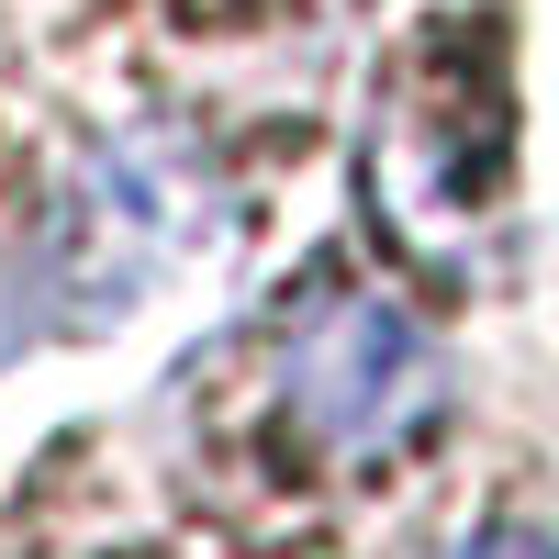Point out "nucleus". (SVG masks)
<instances>
[{
	"label": "nucleus",
	"instance_id": "f03ea898",
	"mask_svg": "<svg viewBox=\"0 0 559 559\" xmlns=\"http://www.w3.org/2000/svg\"><path fill=\"white\" fill-rule=\"evenodd\" d=\"M202 168L179 146H112L79 168V191L57 213V236L34 247V302L57 324H90V313H123L157 269H179V247L202 236Z\"/></svg>",
	"mask_w": 559,
	"mask_h": 559
},
{
	"label": "nucleus",
	"instance_id": "7ed1b4c3",
	"mask_svg": "<svg viewBox=\"0 0 559 559\" xmlns=\"http://www.w3.org/2000/svg\"><path fill=\"white\" fill-rule=\"evenodd\" d=\"M448 559H559V537H537V526H481V537H459Z\"/></svg>",
	"mask_w": 559,
	"mask_h": 559
},
{
	"label": "nucleus",
	"instance_id": "f257e3e1",
	"mask_svg": "<svg viewBox=\"0 0 559 559\" xmlns=\"http://www.w3.org/2000/svg\"><path fill=\"white\" fill-rule=\"evenodd\" d=\"M280 403L324 459L381 471V459L426 448V426L448 414V358L392 292H313L280 347Z\"/></svg>",
	"mask_w": 559,
	"mask_h": 559
}]
</instances>
